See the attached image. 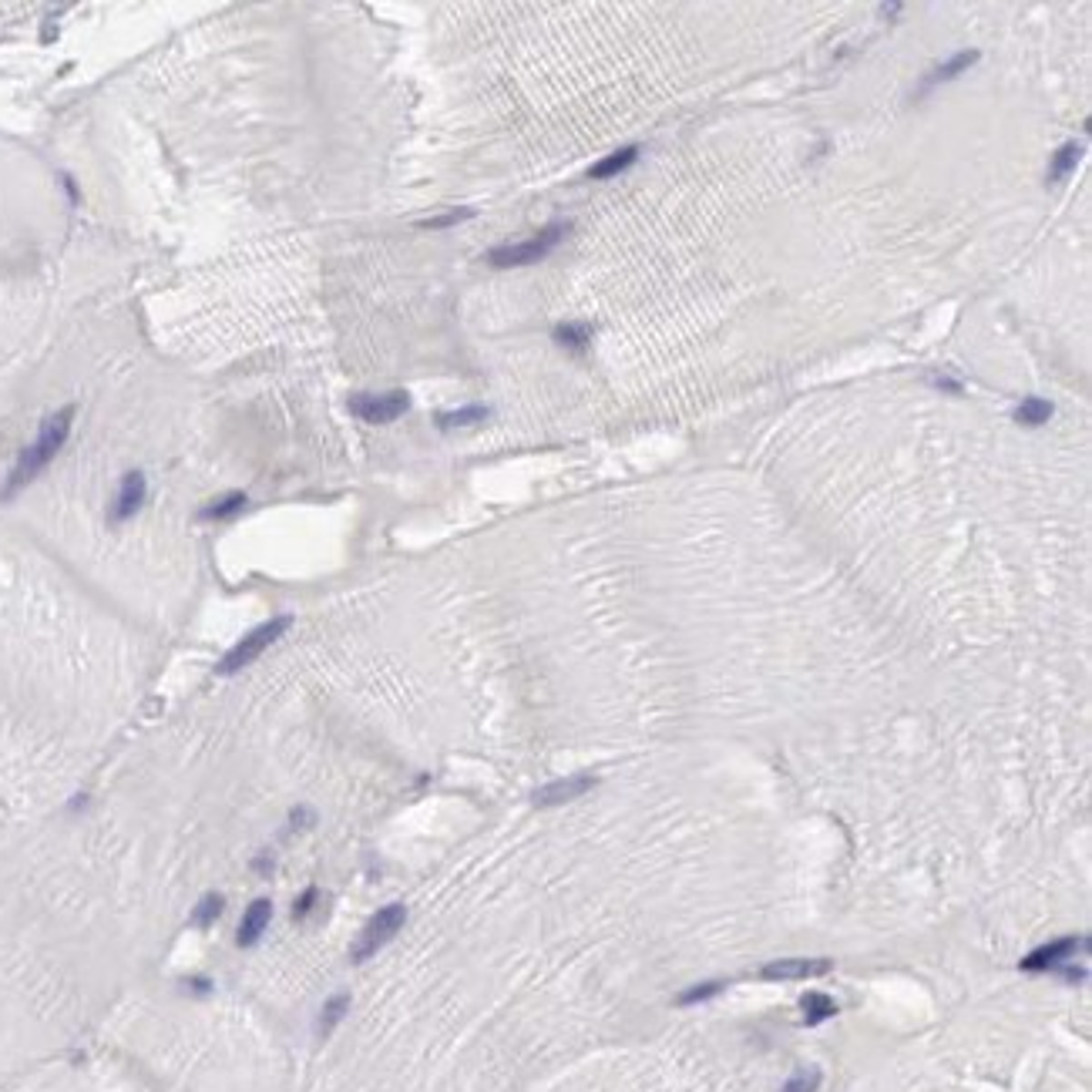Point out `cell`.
Segmentation results:
<instances>
[{
	"label": "cell",
	"mask_w": 1092,
	"mask_h": 1092,
	"mask_svg": "<svg viewBox=\"0 0 1092 1092\" xmlns=\"http://www.w3.org/2000/svg\"><path fill=\"white\" fill-rule=\"evenodd\" d=\"M837 1016V1005H834V998H827L824 992H810L804 995V1018H807V1025H820V1022H827V1018Z\"/></svg>",
	"instance_id": "obj_12"
},
{
	"label": "cell",
	"mask_w": 1092,
	"mask_h": 1092,
	"mask_svg": "<svg viewBox=\"0 0 1092 1092\" xmlns=\"http://www.w3.org/2000/svg\"><path fill=\"white\" fill-rule=\"evenodd\" d=\"M719 988H723V981H706V985H696V988H689L686 995H679V1005H693V1001H703V998H713Z\"/></svg>",
	"instance_id": "obj_22"
},
{
	"label": "cell",
	"mask_w": 1092,
	"mask_h": 1092,
	"mask_svg": "<svg viewBox=\"0 0 1092 1092\" xmlns=\"http://www.w3.org/2000/svg\"><path fill=\"white\" fill-rule=\"evenodd\" d=\"M226 911V898L219 894V891H208L202 901L195 904V914H192V921L199 924V928H208V924L215 921L219 914Z\"/></svg>",
	"instance_id": "obj_16"
},
{
	"label": "cell",
	"mask_w": 1092,
	"mask_h": 1092,
	"mask_svg": "<svg viewBox=\"0 0 1092 1092\" xmlns=\"http://www.w3.org/2000/svg\"><path fill=\"white\" fill-rule=\"evenodd\" d=\"M1049 417H1052V404L1042 400V397H1025L1022 407L1016 411V420L1018 424H1025V427H1038V424H1045Z\"/></svg>",
	"instance_id": "obj_13"
},
{
	"label": "cell",
	"mask_w": 1092,
	"mask_h": 1092,
	"mask_svg": "<svg viewBox=\"0 0 1092 1092\" xmlns=\"http://www.w3.org/2000/svg\"><path fill=\"white\" fill-rule=\"evenodd\" d=\"M313 901H317V891H313V887H309V891H302L300 898H296V907H293V911H296V918H302V914L309 911V904Z\"/></svg>",
	"instance_id": "obj_24"
},
{
	"label": "cell",
	"mask_w": 1092,
	"mask_h": 1092,
	"mask_svg": "<svg viewBox=\"0 0 1092 1092\" xmlns=\"http://www.w3.org/2000/svg\"><path fill=\"white\" fill-rule=\"evenodd\" d=\"M269 918H273V901H259L249 904V911L243 914V921H239V935H236V942L239 948H252V944L263 938V931L269 928Z\"/></svg>",
	"instance_id": "obj_10"
},
{
	"label": "cell",
	"mask_w": 1092,
	"mask_h": 1092,
	"mask_svg": "<svg viewBox=\"0 0 1092 1092\" xmlns=\"http://www.w3.org/2000/svg\"><path fill=\"white\" fill-rule=\"evenodd\" d=\"M820 1069H804V1073H797L790 1082H783V1089L780 1092H817L820 1089Z\"/></svg>",
	"instance_id": "obj_21"
},
{
	"label": "cell",
	"mask_w": 1092,
	"mask_h": 1092,
	"mask_svg": "<svg viewBox=\"0 0 1092 1092\" xmlns=\"http://www.w3.org/2000/svg\"><path fill=\"white\" fill-rule=\"evenodd\" d=\"M71 420H75V407H61L57 414H51L44 424H40L38 437L24 448V454L18 457V464H14V471L7 477V484H4V498H14L20 488H27L34 477H38L51 461L57 457V451L64 448V440H68V433H71Z\"/></svg>",
	"instance_id": "obj_1"
},
{
	"label": "cell",
	"mask_w": 1092,
	"mask_h": 1092,
	"mask_svg": "<svg viewBox=\"0 0 1092 1092\" xmlns=\"http://www.w3.org/2000/svg\"><path fill=\"white\" fill-rule=\"evenodd\" d=\"M830 961L827 958H787V961H770L760 975L767 981H797V979H817V975H827Z\"/></svg>",
	"instance_id": "obj_9"
},
{
	"label": "cell",
	"mask_w": 1092,
	"mask_h": 1092,
	"mask_svg": "<svg viewBox=\"0 0 1092 1092\" xmlns=\"http://www.w3.org/2000/svg\"><path fill=\"white\" fill-rule=\"evenodd\" d=\"M411 411V397L404 390H390V394H357L350 397V414L367 420V424H390L397 417H404Z\"/></svg>",
	"instance_id": "obj_5"
},
{
	"label": "cell",
	"mask_w": 1092,
	"mask_h": 1092,
	"mask_svg": "<svg viewBox=\"0 0 1092 1092\" xmlns=\"http://www.w3.org/2000/svg\"><path fill=\"white\" fill-rule=\"evenodd\" d=\"M491 411L488 407H464V411H454V414H440V427H468V424H477V420H484Z\"/></svg>",
	"instance_id": "obj_20"
},
{
	"label": "cell",
	"mask_w": 1092,
	"mask_h": 1092,
	"mask_svg": "<svg viewBox=\"0 0 1092 1092\" xmlns=\"http://www.w3.org/2000/svg\"><path fill=\"white\" fill-rule=\"evenodd\" d=\"M142 501H145V474L142 471H128L121 477V484H118V494H114V505H112V525H121V521H128L138 514L142 508Z\"/></svg>",
	"instance_id": "obj_8"
},
{
	"label": "cell",
	"mask_w": 1092,
	"mask_h": 1092,
	"mask_svg": "<svg viewBox=\"0 0 1092 1092\" xmlns=\"http://www.w3.org/2000/svg\"><path fill=\"white\" fill-rule=\"evenodd\" d=\"M636 158H639V149H636V145L612 151V155H605L602 162H595V165L588 169V178H612V175H619V171L629 169Z\"/></svg>",
	"instance_id": "obj_11"
},
{
	"label": "cell",
	"mask_w": 1092,
	"mask_h": 1092,
	"mask_svg": "<svg viewBox=\"0 0 1092 1092\" xmlns=\"http://www.w3.org/2000/svg\"><path fill=\"white\" fill-rule=\"evenodd\" d=\"M979 61V51H965V55H955L948 64H942L935 75L928 77V84H938V81H951V77H958L961 71H968L972 64Z\"/></svg>",
	"instance_id": "obj_17"
},
{
	"label": "cell",
	"mask_w": 1092,
	"mask_h": 1092,
	"mask_svg": "<svg viewBox=\"0 0 1092 1092\" xmlns=\"http://www.w3.org/2000/svg\"><path fill=\"white\" fill-rule=\"evenodd\" d=\"M243 505H245V494L243 491H232V494H226V498H219L215 505L202 508V518H208V521H219V518H226V514H232V511H239Z\"/></svg>",
	"instance_id": "obj_19"
},
{
	"label": "cell",
	"mask_w": 1092,
	"mask_h": 1092,
	"mask_svg": "<svg viewBox=\"0 0 1092 1092\" xmlns=\"http://www.w3.org/2000/svg\"><path fill=\"white\" fill-rule=\"evenodd\" d=\"M1079 158H1082V145H1079V142H1066L1062 149L1055 151L1052 169H1049V178H1052V182H1062V178H1066V175H1069V171H1073L1075 165H1079Z\"/></svg>",
	"instance_id": "obj_15"
},
{
	"label": "cell",
	"mask_w": 1092,
	"mask_h": 1092,
	"mask_svg": "<svg viewBox=\"0 0 1092 1092\" xmlns=\"http://www.w3.org/2000/svg\"><path fill=\"white\" fill-rule=\"evenodd\" d=\"M1089 942L1086 938H1059L1052 944H1042L1036 948L1029 958H1022V972H1052V968H1062V961L1073 958L1075 951H1086Z\"/></svg>",
	"instance_id": "obj_6"
},
{
	"label": "cell",
	"mask_w": 1092,
	"mask_h": 1092,
	"mask_svg": "<svg viewBox=\"0 0 1092 1092\" xmlns=\"http://www.w3.org/2000/svg\"><path fill=\"white\" fill-rule=\"evenodd\" d=\"M404 921H407V907H404V904H387V907H380L377 914L367 921V928L357 935V942L350 948V961H353V965H363L367 958H374L380 948L404 928Z\"/></svg>",
	"instance_id": "obj_3"
},
{
	"label": "cell",
	"mask_w": 1092,
	"mask_h": 1092,
	"mask_svg": "<svg viewBox=\"0 0 1092 1092\" xmlns=\"http://www.w3.org/2000/svg\"><path fill=\"white\" fill-rule=\"evenodd\" d=\"M565 232H568V222H555V226L542 229L538 236H531V239H525V243H511V245H498V249H491L488 259L494 266L538 263V259H545L548 252L562 243V236H565Z\"/></svg>",
	"instance_id": "obj_4"
},
{
	"label": "cell",
	"mask_w": 1092,
	"mask_h": 1092,
	"mask_svg": "<svg viewBox=\"0 0 1092 1092\" xmlns=\"http://www.w3.org/2000/svg\"><path fill=\"white\" fill-rule=\"evenodd\" d=\"M464 219H471V208H461V212H451V215H437V219H427V222H420V229H448V226H457V222H464Z\"/></svg>",
	"instance_id": "obj_23"
},
{
	"label": "cell",
	"mask_w": 1092,
	"mask_h": 1092,
	"mask_svg": "<svg viewBox=\"0 0 1092 1092\" xmlns=\"http://www.w3.org/2000/svg\"><path fill=\"white\" fill-rule=\"evenodd\" d=\"M555 339L579 350V346H585V343L592 339V326H588V323H562V326L555 330Z\"/></svg>",
	"instance_id": "obj_18"
},
{
	"label": "cell",
	"mask_w": 1092,
	"mask_h": 1092,
	"mask_svg": "<svg viewBox=\"0 0 1092 1092\" xmlns=\"http://www.w3.org/2000/svg\"><path fill=\"white\" fill-rule=\"evenodd\" d=\"M289 622H293L289 615H276V619H269V622H263V625H256L252 632H245L243 639L236 642V645L229 649L226 656H222V662L215 666V673H219V676H232V673L245 669L249 662H256L266 652V649L273 645V642H280V636H286Z\"/></svg>",
	"instance_id": "obj_2"
},
{
	"label": "cell",
	"mask_w": 1092,
	"mask_h": 1092,
	"mask_svg": "<svg viewBox=\"0 0 1092 1092\" xmlns=\"http://www.w3.org/2000/svg\"><path fill=\"white\" fill-rule=\"evenodd\" d=\"M346 1012H350V995H333L330 998V1001L323 1005L320 1025H317V1029H320V1038H330V1032H333L339 1022H343Z\"/></svg>",
	"instance_id": "obj_14"
},
{
	"label": "cell",
	"mask_w": 1092,
	"mask_h": 1092,
	"mask_svg": "<svg viewBox=\"0 0 1092 1092\" xmlns=\"http://www.w3.org/2000/svg\"><path fill=\"white\" fill-rule=\"evenodd\" d=\"M595 787V776H565V780H551L545 787H538L535 790V804L538 807H562V804H571V800H579L585 793Z\"/></svg>",
	"instance_id": "obj_7"
}]
</instances>
